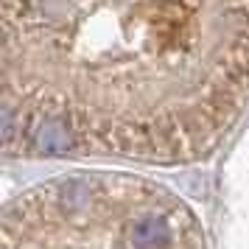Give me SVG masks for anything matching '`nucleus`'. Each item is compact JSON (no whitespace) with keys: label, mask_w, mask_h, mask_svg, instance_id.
<instances>
[{"label":"nucleus","mask_w":249,"mask_h":249,"mask_svg":"<svg viewBox=\"0 0 249 249\" xmlns=\"http://www.w3.org/2000/svg\"><path fill=\"white\" fill-rule=\"evenodd\" d=\"M249 104V0H3V146L188 162Z\"/></svg>","instance_id":"nucleus-1"},{"label":"nucleus","mask_w":249,"mask_h":249,"mask_svg":"<svg viewBox=\"0 0 249 249\" xmlns=\"http://www.w3.org/2000/svg\"><path fill=\"white\" fill-rule=\"evenodd\" d=\"M3 249H204L179 196L126 174H73L3 210Z\"/></svg>","instance_id":"nucleus-2"}]
</instances>
